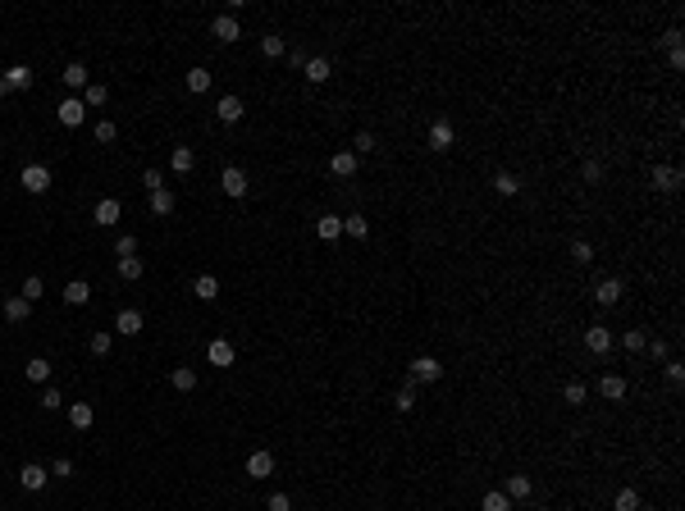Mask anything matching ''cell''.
Masks as SVG:
<instances>
[{
	"instance_id": "cell-1",
	"label": "cell",
	"mask_w": 685,
	"mask_h": 511,
	"mask_svg": "<svg viewBox=\"0 0 685 511\" xmlns=\"http://www.w3.org/2000/svg\"><path fill=\"white\" fill-rule=\"evenodd\" d=\"M18 183H23V192H32V197H42V192H51V169H46V165H23V173H18Z\"/></svg>"
},
{
	"instance_id": "cell-2",
	"label": "cell",
	"mask_w": 685,
	"mask_h": 511,
	"mask_svg": "<svg viewBox=\"0 0 685 511\" xmlns=\"http://www.w3.org/2000/svg\"><path fill=\"white\" fill-rule=\"evenodd\" d=\"M119 215H123V206L114 197H101L92 206V224H101V228H114V224H119Z\"/></svg>"
},
{
	"instance_id": "cell-3",
	"label": "cell",
	"mask_w": 685,
	"mask_h": 511,
	"mask_svg": "<svg viewBox=\"0 0 685 511\" xmlns=\"http://www.w3.org/2000/svg\"><path fill=\"white\" fill-rule=\"evenodd\" d=\"M46 484H51V470H42L37 461H28V466L18 470V488H28V493H42Z\"/></svg>"
},
{
	"instance_id": "cell-4",
	"label": "cell",
	"mask_w": 685,
	"mask_h": 511,
	"mask_svg": "<svg viewBox=\"0 0 685 511\" xmlns=\"http://www.w3.org/2000/svg\"><path fill=\"white\" fill-rule=\"evenodd\" d=\"M55 119H60L64 128H78V123L87 119V105L78 101V96H69V101H60V105H55Z\"/></svg>"
},
{
	"instance_id": "cell-5",
	"label": "cell",
	"mask_w": 685,
	"mask_h": 511,
	"mask_svg": "<svg viewBox=\"0 0 685 511\" xmlns=\"http://www.w3.org/2000/svg\"><path fill=\"white\" fill-rule=\"evenodd\" d=\"M210 37H219L224 46H234L238 37H243V27H238L234 14H215V23H210Z\"/></svg>"
},
{
	"instance_id": "cell-6",
	"label": "cell",
	"mask_w": 685,
	"mask_h": 511,
	"mask_svg": "<svg viewBox=\"0 0 685 511\" xmlns=\"http://www.w3.org/2000/svg\"><path fill=\"white\" fill-rule=\"evenodd\" d=\"M206 361H210V365H219V370H229V365H234V361H238V352H234V343H229V338H215V343H210V347H206Z\"/></svg>"
},
{
	"instance_id": "cell-7",
	"label": "cell",
	"mask_w": 685,
	"mask_h": 511,
	"mask_svg": "<svg viewBox=\"0 0 685 511\" xmlns=\"http://www.w3.org/2000/svg\"><path fill=\"white\" fill-rule=\"evenodd\" d=\"M439 374H443V365L434 361V356H416V361H411V379L416 383H439Z\"/></svg>"
},
{
	"instance_id": "cell-8",
	"label": "cell",
	"mask_w": 685,
	"mask_h": 511,
	"mask_svg": "<svg viewBox=\"0 0 685 511\" xmlns=\"http://www.w3.org/2000/svg\"><path fill=\"white\" fill-rule=\"evenodd\" d=\"M247 475H252V479H269V475H274V452H265V448L252 452V457H247Z\"/></svg>"
},
{
	"instance_id": "cell-9",
	"label": "cell",
	"mask_w": 685,
	"mask_h": 511,
	"mask_svg": "<svg viewBox=\"0 0 685 511\" xmlns=\"http://www.w3.org/2000/svg\"><path fill=\"white\" fill-rule=\"evenodd\" d=\"M622 297H626V283H622V278H603V283L594 288V302H599V306H617Z\"/></svg>"
},
{
	"instance_id": "cell-10",
	"label": "cell",
	"mask_w": 685,
	"mask_h": 511,
	"mask_svg": "<svg viewBox=\"0 0 685 511\" xmlns=\"http://www.w3.org/2000/svg\"><path fill=\"white\" fill-rule=\"evenodd\" d=\"M585 347H590L594 356L612 352V329H603V324H590V329H585Z\"/></svg>"
},
{
	"instance_id": "cell-11",
	"label": "cell",
	"mask_w": 685,
	"mask_h": 511,
	"mask_svg": "<svg viewBox=\"0 0 685 511\" xmlns=\"http://www.w3.org/2000/svg\"><path fill=\"white\" fill-rule=\"evenodd\" d=\"M219 187H224L229 197H247V173L238 169V165H229L224 173H219Z\"/></svg>"
},
{
	"instance_id": "cell-12",
	"label": "cell",
	"mask_w": 685,
	"mask_h": 511,
	"mask_svg": "<svg viewBox=\"0 0 685 511\" xmlns=\"http://www.w3.org/2000/svg\"><path fill=\"white\" fill-rule=\"evenodd\" d=\"M142 324H147V320H142V311H133V306H128V311H119V320H114V333H123V338H138Z\"/></svg>"
},
{
	"instance_id": "cell-13",
	"label": "cell",
	"mask_w": 685,
	"mask_h": 511,
	"mask_svg": "<svg viewBox=\"0 0 685 511\" xmlns=\"http://www.w3.org/2000/svg\"><path fill=\"white\" fill-rule=\"evenodd\" d=\"M329 173H334V178H352V173H356V151H334V156H329Z\"/></svg>"
},
{
	"instance_id": "cell-14",
	"label": "cell",
	"mask_w": 685,
	"mask_h": 511,
	"mask_svg": "<svg viewBox=\"0 0 685 511\" xmlns=\"http://www.w3.org/2000/svg\"><path fill=\"white\" fill-rule=\"evenodd\" d=\"M452 137H457V133H452L448 119H434V123H430V147H434V151H448Z\"/></svg>"
},
{
	"instance_id": "cell-15",
	"label": "cell",
	"mask_w": 685,
	"mask_h": 511,
	"mask_svg": "<svg viewBox=\"0 0 685 511\" xmlns=\"http://www.w3.org/2000/svg\"><path fill=\"white\" fill-rule=\"evenodd\" d=\"M503 493L512 498V503H521V498H530V493H535V479H530V475H507Z\"/></svg>"
},
{
	"instance_id": "cell-16",
	"label": "cell",
	"mask_w": 685,
	"mask_h": 511,
	"mask_svg": "<svg viewBox=\"0 0 685 511\" xmlns=\"http://www.w3.org/2000/svg\"><path fill=\"white\" fill-rule=\"evenodd\" d=\"M60 78H64V87H69V92H87V82H92V73H87V64H78V60H73L69 69L60 73Z\"/></svg>"
},
{
	"instance_id": "cell-17",
	"label": "cell",
	"mask_w": 685,
	"mask_h": 511,
	"mask_svg": "<svg viewBox=\"0 0 685 511\" xmlns=\"http://www.w3.org/2000/svg\"><path fill=\"white\" fill-rule=\"evenodd\" d=\"M215 114H219V123H238L243 119V101H238V96H219V105H215Z\"/></svg>"
},
{
	"instance_id": "cell-18",
	"label": "cell",
	"mask_w": 685,
	"mask_h": 511,
	"mask_svg": "<svg viewBox=\"0 0 685 511\" xmlns=\"http://www.w3.org/2000/svg\"><path fill=\"white\" fill-rule=\"evenodd\" d=\"M5 82H9V92H28V87H32V69H28V64H9Z\"/></svg>"
},
{
	"instance_id": "cell-19",
	"label": "cell",
	"mask_w": 685,
	"mask_h": 511,
	"mask_svg": "<svg viewBox=\"0 0 685 511\" xmlns=\"http://www.w3.org/2000/svg\"><path fill=\"white\" fill-rule=\"evenodd\" d=\"M92 302V288L83 283V278H69V283H64V306H87Z\"/></svg>"
},
{
	"instance_id": "cell-20",
	"label": "cell",
	"mask_w": 685,
	"mask_h": 511,
	"mask_svg": "<svg viewBox=\"0 0 685 511\" xmlns=\"http://www.w3.org/2000/svg\"><path fill=\"white\" fill-rule=\"evenodd\" d=\"M92 420H96L92 402H69V425L73 429H92Z\"/></svg>"
},
{
	"instance_id": "cell-21",
	"label": "cell",
	"mask_w": 685,
	"mask_h": 511,
	"mask_svg": "<svg viewBox=\"0 0 685 511\" xmlns=\"http://www.w3.org/2000/svg\"><path fill=\"white\" fill-rule=\"evenodd\" d=\"M653 187H658V192H677L681 187V169L658 165V169H653Z\"/></svg>"
},
{
	"instance_id": "cell-22",
	"label": "cell",
	"mask_w": 685,
	"mask_h": 511,
	"mask_svg": "<svg viewBox=\"0 0 685 511\" xmlns=\"http://www.w3.org/2000/svg\"><path fill=\"white\" fill-rule=\"evenodd\" d=\"M23 379L28 383H46L51 379V361H46V356H32V361L23 365Z\"/></svg>"
},
{
	"instance_id": "cell-23",
	"label": "cell",
	"mask_w": 685,
	"mask_h": 511,
	"mask_svg": "<svg viewBox=\"0 0 685 511\" xmlns=\"http://www.w3.org/2000/svg\"><path fill=\"white\" fill-rule=\"evenodd\" d=\"M302 73H306V82H329V73H334V69H329V60H325V55H311Z\"/></svg>"
},
{
	"instance_id": "cell-24",
	"label": "cell",
	"mask_w": 685,
	"mask_h": 511,
	"mask_svg": "<svg viewBox=\"0 0 685 511\" xmlns=\"http://www.w3.org/2000/svg\"><path fill=\"white\" fill-rule=\"evenodd\" d=\"M599 393H603L607 402H626V379H622V374H603Z\"/></svg>"
},
{
	"instance_id": "cell-25",
	"label": "cell",
	"mask_w": 685,
	"mask_h": 511,
	"mask_svg": "<svg viewBox=\"0 0 685 511\" xmlns=\"http://www.w3.org/2000/svg\"><path fill=\"white\" fill-rule=\"evenodd\" d=\"M169 383H174L178 393H192V388H197V370H188V365H174V370H169Z\"/></svg>"
},
{
	"instance_id": "cell-26",
	"label": "cell",
	"mask_w": 685,
	"mask_h": 511,
	"mask_svg": "<svg viewBox=\"0 0 685 511\" xmlns=\"http://www.w3.org/2000/svg\"><path fill=\"white\" fill-rule=\"evenodd\" d=\"M260 55H265V60H279V55H288V42L279 32H265L260 37Z\"/></svg>"
},
{
	"instance_id": "cell-27",
	"label": "cell",
	"mask_w": 685,
	"mask_h": 511,
	"mask_svg": "<svg viewBox=\"0 0 685 511\" xmlns=\"http://www.w3.org/2000/svg\"><path fill=\"white\" fill-rule=\"evenodd\" d=\"M192 293H197L201 302H215V297H219V278H215V274H197V283H192Z\"/></svg>"
},
{
	"instance_id": "cell-28",
	"label": "cell",
	"mask_w": 685,
	"mask_h": 511,
	"mask_svg": "<svg viewBox=\"0 0 685 511\" xmlns=\"http://www.w3.org/2000/svg\"><path fill=\"white\" fill-rule=\"evenodd\" d=\"M169 165H174V173H192V165H197L192 147H174V151H169Z\"/></svg>"
},
{
	"instance_id": "cell-29",
	"label": "cell",
	"mask_w": 685,
	"mask_h": 511,
	"mask_svg": "<svg viewBox=\"0 0 685 511\" xmlns=\"http://www.w3.org/2000/svg\"><path fill=\"white\" fill-rule=\"evenodd\" d=\"M28 311H32V302H23V297H9V302H5V320L9 324H23Z\"/></svg>"
},
{
	"instance_id": "cell-30",
	"label": "cell",
	"mask_w": 685,
	"mask_h": 511,
	"mask_svg": "<svg viewBox=\"0 0 685 511\" xmlns=\"http://www.w3.org/2000/svg\"><path fill=\"white\" fill-rule=\"evenodd\" d=\"M480 511H512V498H507L503 488H494V493L480 498Z\"/></svg>"
},
{
	"instance_id": "cell-31",
	"label": "cell",
	"mask_w": 685,
	"mask_h": 511,
	"mask_svg": "<svg viewBox=\"0 0 685 511\" xmlns=\"http://www.w3.org/2000/svg\"><path fill=\"white\" fill-rule=\"evenodd\" d=\"M315 233H320L325 242H334V238L343 233V219H339V215H325V219H315Z\"/></svg>"
},
{
	"instance_id": "cell-32",
	"label": "cell",
	"mask_w": 685,
	"mask_h": 511,
	"mask_svg": "<svg viewBox=\"0 0 685 511\" xmlns=\"http://www.w3.org/2000/svg\"><path fill=\"white\" fill-rule=\"evenodd\" d=\"M42 293H46L42 274H28V278H23V288H18V297H23V302H42Z\"/></svg>"
},
{
	"instance_id": "cell-33",
	"label": "cell",
	"mask_w": 685,
	"mask_h": 511,
	"mask_svg": "<svg viewBox=\"0 0 685 511\" xmlns=\"http://www.w3.org/2000/svg\"><path fill=\"white\" fill-rule=\"evenodd\" d=\"M151 215H174V192L169 187L151 192Z\"/></svg>"
},
{
	"instance_id": "cell-34",
	"label": "cell",
	"mask_w": 685,
	"mask_h": 511,
	"mask_svg": "<svg viewBox=\"0 0 685 511\" xmlns=\"http://www.w3.org/2000/svg\"><path fill=\"white\" fill-rule=\"evenodd\" d=\"M612 507H617V511H640V488H617Z\"/></svg>"
},
{
	"instance_id": "cell-35",
	"label": "cell",
	"mask_w": 685,
	"mask_h": 511,
	"mask_svg": "<svg viewBox=\"0 0 685 511\" xmlns=\"http://www.w3.org/2000/svg\"><path fill=\"white\" fill-rule=\"evenodd\" d=\"M494 192H498V197H516L521 178H516V173H494Z\"/></svg>"
},
{
	"instance_id": "cell-36",
	"label": "cell",
	"mask_w": 685,
	"mask_h": 511,
	"mask_svg": "<svg viewBox=\"0 0 685 511\" xmlns=\"http://www.w3.org/2000/svg\"><path fill=\"white\" fill-rule=\"evenodd\" d=\"M110 101V87H101V82H87V96H83V105L87 110H96V105H105Z\"/></svg>"
},
{
	"instance_id": "cell-37",
	"label": "cell",
	"mask_w": 685,
	"mask_h": 511,
	"mask_svg": "<svg viewBox=\"0 0 685 511\" xmlns=\"http://www.w3.org/2000/svg\"><path fill=\"white\" fill-rule=\"evenodd\" d=\"M188 92H192V96L210 92V69H188Z\"/></svg>"
},
{
	"instance_id": "cell-38",
	"label": "cell",
	"mask_w": 685,
	"mask_h": 511,
	"mask_svg": "<svg viewBox=\"0 0 685 511\" xmlns=\"http://www.w3.org/2000/svg\"><path fill=\"white\" fill-rule=\"evenodd\" d=\"M343 233H347V238H356V242H361V238L370 233V224H365V215H347V219H343Z\"/></svg>"
},
{
	"instance_id": "cell-39",
	"label": "cell",
	"mask_w": 685,
	"mask_h": 511,
	"mask_svg": "<svg viewBox=\"0 0 685 511\" xmlns=\"http://www.w3.org/2000/svg\"><path fill=\"white\" fill-rule=\"evenodd\" d=\"M562 398H566V407H585V383H581V379H571V383L562 388Z\"/></svg>"
},
{
	"instance_id": "cell-40",
	"label": "cell",
	"mask_w": 685,
	"mask_h": 511,
	"mask_svg": "<svg viewBox=\"0 0 685 511\" xmlns=\"http://www.w3.org/2000/svg\"><path fill=\"white\" fill-rule=\"evenodd\" d=\"M142 269H147V265H142V256H123L119 260V274L123 278H142Z\"/></svg>"
},
{
	"instance_id": "cell-41",
	"label": "cell",
	"mask_w": 685,
	"mask_h": 511,
	"mask_svg": "<svg viewBox=\"0 0 685 511\" xmlns=\"http://www.w3.org/2000/svg\"><path fill=\"white\" fill-rule=\"evenodd\" d=\"M393 407H398V416H407V411H416V388H402L398 398H393Z\"/></svg>"
},
{
	"instance_id": "cell-42",
	"label": "cell",
	"mask_w": 685,
	"mask_h": 511,
	"mask_svg": "<svg viewBox=\"0 0 685 511\" xmlns=\"http://www.w3.org/2000/svg\"><path fill=\"white\" fill-rule=\"evenodd\" d=\"M114 256H138V238H133V233H123V238H114Z\"/></svg>"
},
{
	"instance_id": "cell-43",
	"label": "cell",
	"mask_w": 685,
	"mask_h": 511,
	"mask_svg": "<svg viewBox=\"0 0 685 511\" xmlns=\"http://www.w3.org/2000/svg\"><path fill=\"white\" fill-rule=\"evenodd\" d=\"M622 343H626V352H644V343H649V338H644V329H626Z\"/></svg>"
},
{
	"instance_id": "cell-44",
	"label": "cell",
	"mask_w": 685,
	"mask_h": 511,
	"mask_svg": "<svg viewBox=\"0 0 685 511\" xmlns=\"http://www.w3.org/2000/svg\"><path fill=\"white\" fill-rule=\"evenodd\" d=\"M571 260H576V265H590V260H594V247L585 242V238H581V242H571Z\"/></svg>"
},
{
	"instance_id": "cell-45",
	"label": "cell",
	"mask_w": 685,
	"mask_h": 511,
	"mask_svg": "<svg viewBox=\"0 0 685 511\" xmlns=\"http://www.w3.org/2000/svg\"><path fill=\"white\" fill-rule=\"evenodd\" d=\"M114 137H119V128H114V119H101V123H96V142H105V147H110Z\"/></svg>"
},
{
	"instance_id": "cell-46",
	"label": "cell",
	"mask_w": 685,
	"mask_h": 511,
	"mask_svg": "<svg viewBox=\"0 0 685 511\" xmlns=\"http://www.w3.org/2000/svg\"><path fill=\"white\" fill-rule=\"evenodd\" d=\"M60 407H64V393L60 388H46L42 393V411H60Z\"/></svg>"
},
{
	"instance_id": "cell-47",
	"label": "cell",
	"mask_w": 685,
	"mask_h": 511,
	"mask_svg": "<svg viewBox=\"0 0 685 511\" xmlns=\"http://www.w3.org/2000/svg\"><path fill=\"white\" fill-rule=\"evenodd\" d=\"M581 178L585 183H603V165H599V160H585V165H581Z\"/></svg>"
},
{
	"instance_id": "cell-48",
	"label": "cell",
	"mask_w": 685,
	"mask_h": 511,
	"mask_svg": "<svg viewBox=\"0 0 685 511\" xmlns=\"http://www.w3.org/2000/svg\"><path fill=\"white\" fill-rule=\"evenodd\" d=\"M265 511H293V498H288V493H269Z\"/></svg>"
},
{
	"instance_id": "cell-49",
	"label": "cell",
	"mask_w": 685,
	"mask_h": 511,
	"mask_svg": "<svg viewBox=\"0 0 685 511\" xmlns=\"http://www.w3.org/2000/svg\"><path fill=\"white\" fill-rule=\"evenodd\" d=\"M142 183H147V192H160V187H165V173H160V169H147V173H142Z\"/></svg>"
},
{
	"instance_id": "cell-50",
	"label": "cell",
	"mask_w": 685,
	"mask_h": 511,
	"mask_svg": "<svg viewBox=\"0 0 685 511\" xmlns=\"http://www.w3.org/2000/svg\"><path fill=\"white\" fill-rule=\"evenodd\" d=\"M92 352H96V356L110 352V333H105V329H96V333H92Z\"/></svg>"
},
{
	"instance_id": "cell-51",
	"label": "cell",
	"mask_w": 685,
	"mask_h": 511,
	"mask_svg": "<svg viewBox=\"0 0 685 511\" xmlns=\"http://www.w3.org/2000/svg\"><path fill=\"white\" fill-rule=\"evenodd\" d=\"M352 147H356V156H365V151H375V133H356V142H352Z\"/></svg>"
},
{
	"instance_id": "cell-52",
	"label": "cell",
	"mask_w": 685,
	"mask_h": 511,
	"mask_svg": "<svg viewBox=\"0 0 685 511\" xmlns=\"http://www.w3.org/2000/svg\"><path fill=\"white\" fill-rule=\"evenodd\" d=\"M51 475H60V479H73V461H69V457H60V461L51 466Z\"/></svg>"
},
{
	"instance_id": "cell-53",
	"label": "cell",
	"mask_w": 685,
	"mask_h": 511,
	"mask_svg": "<svg viewBox=\"0 0 685 511\" xmlns=\"http://www.w3.org/2000/svg\"><path fill=\"white\" fill-rule=\"evenodd\" d=\"M667 379L672 383H685V365L681 361H667Z\"/></svg>"
},
{
	"instance_id": "cell-54",
	"label": "cell",
	"mask_w": 685,
	"mask_h": 511,
	"mask_svg": "<svg viewBox=\"0 0 685 511\" xmlns=\"http://www.w3.org/2000/svg\"><path fill=\"white\" fill-rule=\"evenodd\" d=\"M644 347L653 352V361H667V343H662V338H653V343H644Z\"/></svg>"
},
{
	"instance_id": "cell-55",
	"label": "cell",
	"mask_w": 685,
	"mask_h": 511,
	"mask_svg": "<svg viewBox=\"0 0 685 511\" xmlns=\"http://www.w3.org/2000/svg\"><path fill=\"white\" fill-rule=\"evenodd\" d=\"M0 96H9V82H5V73H0Z\"/></svg>"
}]
</instances>
